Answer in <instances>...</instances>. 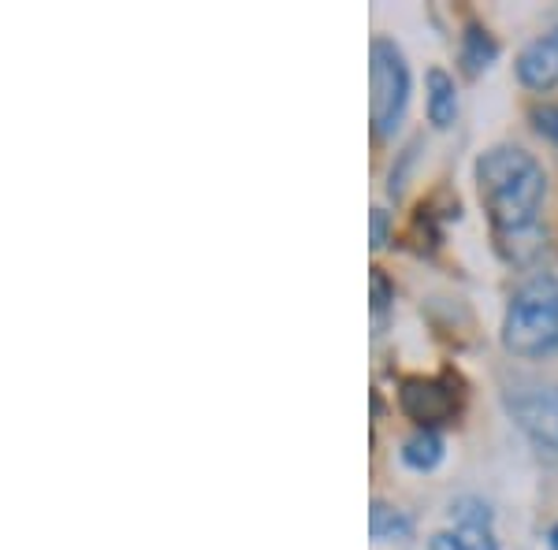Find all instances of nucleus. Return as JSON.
Here are the masks:
<instances>
[{
    "mask_svg": "<svg viewBox=\"0 0 558 550\" xmlns=\"http://www.w3.org/2000/svg\"><path fill=\"white\" fill-rule=\"evenodd\" d=\"M547 543H551V550H558V525L551 528V536H547Z\"/></svg>",
    "mask_w": 558,
    "mask_h": 550,
    "instance_id": "dca6fc26",
    "label": "nucleus"
},
{
    "mask_svg": "<svg viewBox=\"0 0 558 550\" xmlns=\"http://www.w3.org/2000/svg\"><path fill=\"white\" fill-rule=\"evenodd\" d=\"M368 531H373L376 543H395V539H410L413 536V521L391 502L376 499L368 510Z\"/></svg>",
    "mask_w": 558,
    "mask_h": 550,
    "instance_id": "1a4fd4ad",
    "label": "nucleus"
},
{
    "mask_svg": "<svg viewBox=\"0 0 558 550\" xmlns=\"http://www.w3.org/2000/svg\"><path fill=\"white\" fill-rule=\"evenodd\" d=\"M518 428L539 450H558V387H536L510 402Z\"/></svg>",
    "mask_w": 558,
    "mask_h": 550,
    "instance_id": "39448f33",
    "label": "nucleus"
},
{
    "mask_svg": "<svg viewBox=\"0 0 558 550\" xmlns=\"http://www.w3.org/2000/svg\"><path fill=\"white\" fill-rule=\"evenodd\" d=\"M387 228H391V223H387V212L373 209V249H380L387 242Z\"/></svg>",
    "mask_w": 558,
    "mask_h": 550,
    "instance_id": "4468645a",
    "label": "nucleus"
},
{
    "mask_svg": "<svg viewBox=\"0 0 558 550\" xmlns=\"http://www.w3.org/2000/svg\"><path fill=\"white\" fill-rule=\"evenodd\" d=\"M533 123H536V131L544 134V138H551L555 146H558V105L536 108V112H533Z\"/></svg>",
    "mask_w": 558,
    "mask_h": 550,
    "instance_id": "ddd939ff",
    "label": "nucleus"
},
{
    "mask_svg": "<svg viewBox=\"0 0 558 550\" xmlns=\"http://www.w3.org/2000/svg\"><path fill=\"white\" fill-rule=\"evenodd\" d=\"M502 346L507 354L539 360L558 350V279L533 276L521 283L507 305L502 320Z\"/></svg>",
    "mask_w": 558,
    "mask_h": 550,
    "instance_id": "f03ea898",
    "label": "nucleus"
},
{
    "mask_svg": "<svg viewBox=\"0 0 558 550\" xmlns=\"http://www.w3.org/2000/svg\"><path fill=\"white\" fill-rule=\"evenodd\" d=\"M476 191L488 212L495 239L507 242L539 228L547 175L533 152L518 146H492L476 160Z\"/></svg>",
    "mask_w": 558,
    "mask_h": 550,
    "instance_id": "f257e3e1",
    "label": "nucleus"
},
{
    "mask_svg": "<svg viewBox=\"0 0 558 550\" xmlns=\"http://www.w3.org/2000/svg\"><path fill=\"white\" fill-rule=\"evenodd\" d=\"M368 283H373V313H376V317H384L387 305L395 302L391 283H387V276L380 272V268H373V276H368Z\"/></svg>",
    "mask_w": 558,
    "mask_h": 550,
    "instance_id": "f8f14e48",
    "label": "nucleus"
},
{
    "mask_svg": "<svg viewBox=\"0 0 558 550\" xmlns=\"http://www.w3.org/2000/svg\"><path fill=\"white\" fill-rule=\"evenodd\" d=\"M454 536L465 550H499L492 528V510L481 499H458L451 506Z\"/></svg>",
    "mask_w": 558,
    "mask_h": 550,
    "instance_id": "423d86ee",
    "label": "nucleus"
},
{
    "mask_svg": "<svg viewBox=\"0 0 558 550\" xmlns=\"http://www.w3.org/2000/svg\"><path fill=\"white\" fill-rule=\"evenodd\" d=\"M425 89H428V120L436 127H451L454 115H458V89H454V78L447 71L432 68L428 78H425Z\"/></svg>",
    "mask_w": 558,
    "mask_h": 550,
    "instance_id": "6e6552de",
    "label": "nucleus"
},
{
    "mask_svg": "<svg viewBox=\"0 0 558 550\" xmlns=\"http://www.w3.org/2000/svg\"><path fill=\"white\" fill-rule=\"evenodd\" d=\"M499 57V45H495V38L484 26L470 23L462 34V64L470 75H481L484 68H492V60Z\"/></svg>",
    "mask_w": 558,
    "mask_h": 550,
    "instance_id": "9b49d317",
    "label": "nucleus"
},
{
    "mask_svg": "<svg viewBox=\"0 0 558 550\" xmlns=\"http://www.w3.org/2000/svg\"><path fill=\"white\" fill-rule=\"evenodd\" d=\"M518 78L529 89H551L558 86V30L551 38H539L525 45L518 57Z\"/></svg>",
    "mask_w": 558,
    "mask_h": 550,
    "instance_id": "0eeeda50",
    "label": "nucleus"
},
{
    "mask_svg": "<svg viewBox=\"0 0 558 550\" xmlns=\"http://www.w3.org/2000/svg\"><path fill=\"white\" fill-rule=\"evenodd\" d=\"M368 83H373V134L391 138L410 101V68L391 38H376L368 49Z\"/></svg>",
    "mask_w": 558,
    "mask_h": 550,
    "instance_id": "7ed1b4c3",
    "label": "nucleus"
},
{
    "mask_svg": "<svg viewBox=\"0 0 558 550\" xmlns=\"http://www.w3.org/2000/svg\"><path fill=\"white\" fill-rule=\"evenodd\" d=\"M399 402H402V413L428 431L436 428V424L454 420V413H458V394L451 391V383L425 380V376H413V380L402 383Z\"/></svg>",
    "mask_w": 558,
    "mask_h": 550,
    "instance_id": "20e7f679",
    "label": "nucleus"
},
{
    "mask_svg": "<svg viewBox=\"0 0 558 550\" xmlns=\"http://www.w3.org/2000/svg\"><path fill=\"white\" fill-rule=\"evenodd\" d=\"M428 550H465L462 543H458L454 531H439V536L428 539Z\"/></svg>",
    "mask_w": 558,
    "mask_h": 550,
    "instance_id": "2eb2a0df",
    "label": "nucleus"
},
{
    "mask_svg": "<svg viewBox=\"0 0 558 550\" xmlns=\"http://www.w3.org/2000/svg\"><path fill=\"white\" fill-rule=\"evenodd\" d=\"M402 462H407L413 473H432L439 462H444V439L436 431L421 428L402 443Z\"/></svg>",
    "mask_w": 558,
    "mask_h": 550,
    "instance_id": "9d476101",
    "label": "nucleus"
}]
</instances>
